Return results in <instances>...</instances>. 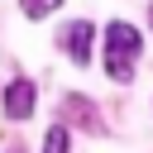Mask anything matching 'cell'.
<instances>
[{
  "mask_svg": "<svg viewBox=\"0 0 153 153\" xmlns=\"http://www.w3.org/2000/svg\"><path fill=\"white\" fill-rule=\"evenodd\" d=\"M43 153H67V129H62V124H53V129H48V139H43Z\"/></svg>",
  "mask_w": 153,
  "mask_h": 153,
  "instance_id": "obj_4",
  "label": "cell"
},
{
  "mask_svg": "<svg viewBox=\"0 0 153 153\" xmlns=\"http://www.w3.org/2000/svg\"><path fill=\"white\" fill-rule=\"evenodd\" d=\"M19 5H24V14H29V19H43V14H53L62 0H19Z\"/></svg>",
  "mask_w": 153,
  "mask_h": 153,
  "instance_id": "obj_5",
  "label": "cell"
},
{
  "mask_svg": "<svg viewBox=\"0 0 153 153\" xmlns=\"http://www.w3.org/2000/svg\"><path fill=\"white\" fill-rule=\"evenodd\" d=\"M139 48H143V38H139V29L134 24H124V19H110L105 24V57H139Z\"/></svg>",
  "mask_w": 153,
  "mask_h": 153,
  "instance_id": "obj_1",
  "label": "cell"
},
{
  "mask_svg": "<svg viewBox=\"0 0 153 153\" xmlns=\"http://www.w3.org/2000/svg\"><path fill=\"white\" fill-rule=\"evenodd\" d=\"M57 43H62V53H67V57H76V67H81V62L91 57V24H86V19H76V24H67Z\"/></svg>",
  "mask_w": 153,
  "mask_h": 153,
  "instance_id": "obj_2",
  "label": "cell"
},
{
  "mask_svg": "<svg viewBox=\"0 0 153 153\" xmlns=\"http://www.w3.org/2000/svg\"><path fill=\"white\" fill-rule=\"evenodd\" d=\"M5 115H10V120H29V115H33V81H10V91H5Z\"/></svg>",
  "mask_w": 153,
  "mask_h": 153,
  "instance_id": "obj_3",
  "label": "cell"
}]
</instances>
